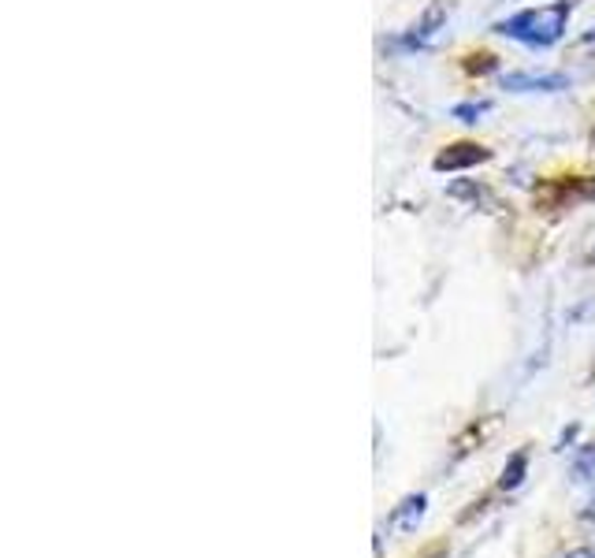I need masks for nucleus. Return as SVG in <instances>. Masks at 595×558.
Here are the masks:
<instances>
[{"label": "nucleus", "mask_w": 595, "mask_h": 558, "mask_svg": "<svg viewBox=\"0 0 595 558\" xmlns=\"http://www.w3.org/2000/svg\"><path fill=\"white\" fill-rule=\"evenodd\" d=\"M566 20H570V8L566 4H550V8H532V12H521L514 20H506L498 26V34L514 41H524V46H550V41L562 38Z\"/></svg>", "instance_id": "nucleus-1"}, {"label": "nucleus", "mask_w": 595, "mask_h": 558, "mask_svg": "<svg viewBox=\"0 0 595 558\" xmlns=\"http://www.w3.org/2000/svg\"><path fill=\"white\" fill-rule=\"evenodd\" d=\"M506 90H518V93H536V90H566V78L562 75H506L503 78Z\"/></svg>", "instance_id": "nucleus-2"}, {"label": "nucleus", "mask_w": 595, "mask_h": 558, "mask_svg": "<svg viewBox=\"0 0 595 558\" xmlns=\"http://www.w3.org/2000/svg\"><path fill=\"white\" fill-rule=\"evenodd\" d=\"M421 513H425V499H409V503H406V510H402L398 518H395V525H398V529H406V533H409V529H414L417 521H421Z\"/></svg>", "instance_id": "nucleus-3"}, {"label": "nucleus", "mask_w": 595, "mask_h": 558, "mask_svg": "<svg viewBox=\"0 0 595 558\" xmlns=\"http://www.w3.org/2000/svg\"><path fill=\"white\" fill-rule=\"evenodd\" d=\"M570 558H595V551H577V555H570Z\"/></svg>", "instance_id": "nucleus-4"}, {"label": "nucleus", "mask_w": 595, "mask_h": 558, "mask_svg": "<svg viewBox=\"0 0 595 558\" xmlns=\"http://www.w3.org/2000/svg\"><path fill=\"white\" fill-rule=\"evenodd\" d=\"M588 513H592V518H595V495H592V507H588Z\"/></svg>", "instance_id": "nucleus-5"}]
</instances>
